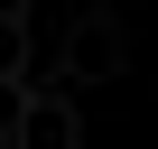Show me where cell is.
<instances>
[{"label":"cell","mask_w":158,"mask_h":149,"mask_svg":"<svg viewBox=\"0 0 158 149\" xmlns=\"http://www.w3.org/2000/svg\"><path fill=\"white\" fill-rule=\"evenodd\" d=\"M84 140V112L65 93H19L10 103V149H74Z\"/></svg>","instance_id":"6da1fadb"},{"label":"cell","mask_w":158,"mask_h":149,"mask_svg":"<svg viewBox=\"0 0 158 149\" xmlns=\"http://www.w3.org/2000/svg\"><path fill=\"white\" fill-rule=\"evenodd\" d=\"M19 65H28V10H0V93H19Z\"/></svg>","instance_id":"7a4b0ae2"},{"label":"cell","mask_w":158,"mask_h":149,"mask_svg":"<svg viewBox=\"0 0 158 149\" xmlns=\"http://www.w3.org/2000/svg\"><path fill=\"white\" fill-rule=\"evenodd\" d=\"M112 65H121V37H112V28H84V37H74V74H93V84H102Z\"/></svg>","instance_id":"3957f363"},{"label":"cell","mask_w":158,"mask_h":149,"mask_svg":"<svg viewBox=\"0 0 158 149\" xmlns=\"http://www.w3.org/2000/svg\"><path fill=\"white\" fill-rule=\"evenodd\" d=\"M10 103H19V93H0V149H10Z\"/></svg>","instance_id":"277c9868"},{"label":"cell","mask_w":158,"mask_h":149,"mask_svg":"<svg viewBox=\"0 0 158 149\" xmlns=\"http://www.w3.org/2000/svg\"><path fill=\"white\" fill-rule=\"evenodd\" d=\"M0 10H28V0H0Z\"/></svg>","instance_id":"5b68a950"}]
</instances>
